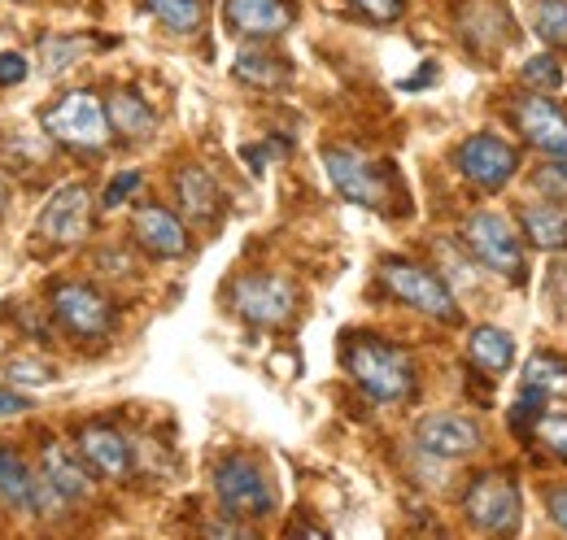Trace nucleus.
<instances>
[{
  "label": "nucleus",
  "mask_w": 567,
  "mask_h": 540,
  "mask_svg": "<svg viewBox=\"0 0 567 540\" xmlns=\"http://www.w3.org/2000/svg\"><path fill=\"white\" fill-rule=\"evenodd\" d=\"M380 279H384V288H389L402 305L420 310V314L436 319V323H458V301H454V292L445 288L441 274H432V270L420 267V262L389 258V262L380 267Z\"/></svg>",
  "instance_id": "4"
},
{
  "label": "nucleus",
  "mask_w": 567,
  "mask_h": 540,
  "mask_svg": "<svg viewBox=\"0 0 567 540\" xmlns=\"http://www.w3.org/2000/svg\"><path fill=\"white\" fill-rule=\"evenodd\" d=\"M519 227H524V236H528L537 249H550V253L567 249V214L555 209V205H528V209L519 214Z\"/></svg>",
  "instance_id": "23"
},
{
  "label": "nucleus",
  "mask_w": 567,
  "mask_h": 540,
  "mask_svg": "<svg viewBox=\"0 0 567 540\" xmlns=\"http://www.w3.org/2000/svg\"><path fill=\"white\" fill-rule=\"evenodd\" d=\"M132 231H136L144 253H153V258H184L188 253V227L166 205H141L132 218Z\"/></svg>",
  "instance_id": "14"
},
{
  "label": "nucleus",
  "mask_w": 567,
  "mask_h": 540,
  "mask_svg": "<svg viewBox=\"0 0 567 540\" xmlns=\"http://www.w3.org/2000/svg\"><path fill=\"white\" fill-rule=\"evenodd\" d=\"M546 510H550V519L567 532V488H546Z\"/></svg>",
  "instance_id": "35"
},
{
  "label": "nucleus",
  "mask_w": 567,
  "mask_h": 540,
  "mask_svg": "<svg viewBox=\"0 0 567 540\" xmlns=\"http://www.w3.org/2000/svg\"><path fill=\"white\" fill-rule=\"evenodd\" d=\"M44 132L71 148H101L110 139V118H105V101L96 92H66L49 114H44Z\"/></svg>",
  "instance_id": "7"
},
{
  "label": "nucleus",
  "mask_w": 567,
  "mask_h": 540,
  "mask_svg": "<svg viewBox=\"0 0 567 540\" xmlns=\"http://www.w3.org/2000/svg\"><path fill=\"white\" fill-rule=\"evenodd\" d=\"M231 305L254 328H284L297 310V288L280 274H245L231 288Z\"/></svg>",
  "instance_id": "8"
},
{
  "label": "nucleus",
  "mask_w": 567,
  "mask_h": 540,
  "mask_svg": "<svg viewBox=\"0 0 567 540\" xmlns=\"http://www.w3.org/2000/svg\"><path fill=\"white\" fill-rule=\"evenodd\" d=\"M27 397H22V393H4V388H0V414H22V409H27Z\"/></svg>",
  "instance_id": "37"
},
{
  "label": "nucleus",
  "mask_w": 567,
  "mask_h": 540,
  "mask_svg": "<svg viewBox=\"0 0 567 540\" xmlns=\"http://www.w3.org/2000/svg\"><path fill=\"white\" fill-rule=\"evenodd\" d=\"M53 314H58V323L79 340H101L114 332V305L96 292V288H87V283H62L58 292H53Z\"/></svg>",
  "instance_id": "9"
},
{
  "label": "nucleus",
  "mask_w": 567,
  "mask_h": 540,
  "mask_svg": "<svg viewBox=\"0 0 567 540\" xmlns=\"http://www.w3.org/2000/svg\"><path fill=\"white\" fill-rule=\"evenodd\" d=\"M354 4L367 18H375V22H393L402 13V0H354Z\"/></svg>",
  "instance_id": "33"
},
{
  "label": "nucleus",
  "mask_w": 567,
  "mask_h": 540,
  "mask_svg": "<svg viewBox=\"0 0 567 540\" xmlns=\"http://www.w3.org/2000/svg\"><path fill=\"white\" fill-rule=\"evenodd\" d=\"M214 492H218V506L231 519H267L276 510V484H271V475H267V467L258 458H245V454H231V458L218 463Z\"/></svg>",
  "instance_id": "2"
},
{
  "label": "nucleus",
  "mask_w": 567,
  "mask_h": 540,
  "mask_svg": "<svg viewBox=\"0 0 567 540\" xmlns=\"http://www.w3.org/2000/svg\"><path fill=\"white\" fill-rule=\"evenodd\" d=\"M231 74L240 83H254V87H284L292 79V70L284 66L280 58H271V53H240Z\"/></svg>",
  "instance_id": "24"
},
{
  "label": "nucleus",
  "mask_w": 567,
  "mask_h": 540,
  "mask_svg": "<svg viewBox=\"0 0 567 540\" xmlns=\"http://www.w3.org/2000/svg\"><path fill=\"white\" fill-rule=\"evenodd\" d=\"M524 83H528L533 92H555V87L564 83V66H559L555 58H533V62L524 66Z\"/></svg>",
  "instance_id": "29"
},
{
  "label": "nucleus",
  "mask_w": 567,
  "mask_h": 540,
  "mask_svg": "<svg viewBox=\"0 0 567 540\" xmlns=\"http://www.w3.org/2000/svg\"><path fill=\"white\" fill-rule=\"evenodd\" d=\"M415 440H420V449L432 454V458H467V454L481 449L485 436H481V423H476V418L445 409V414H427V418H420Z\"/></svg>",
  "instance_id": "13"
},
{
  "label": "nucleus",
  "mask_w": 567,
  "mask_h": 540,
  "mask_svg": "<svg viewBox=\"0 0 567 540\" xmlns=\"http://www.w3.org/2000/svg\"><path fill=\"white\" fill-rule=\"evenodd\" d=\"M346 371L371 402L398 405L415 393V362L398 344H384L375 336H354L346 344Z\"/></svg>",
  "instance_id": "1"
},
{
  "label": "nucleus",
  "mask_w": 567,
  "mask_h": 540,
  "mask_svg": "<svg viewBox=\"0 0 567 540\" xmlns=\"http://www.w3.org/2000/svg\"><path fill=\"white\" fill-rule=\"evenodd\" d=\"M4 375H9L13 384H49V380H53V366H44V362H35V357H9Z\"/></svg>",
  "instance_id": "30"
},
{
  "label": "nucleus",
  "mask_w": 567,
  "mask_h": 540,
  "mask_svg": "<svg viewBox=\"0 0 567 540\" xmlns=\"http://www.w3.org/2000/svg\"><path fill=\"white\" fill-rule=\"evenodd\" d=\"M533 184L546 201H567V157H550L546 166H537Z\"/></svg>",
  "instance_id": "28"
},
{
  "label": "nucleus",
  "mask_w": 567,
  "mask_h": 540,
  "mask_svg": "<svg viewBox=\"0 0 567 540\" xmlns=\"http://www.w3.org/2000/svg\"><path fill=\"white\" fill-rule=\"evenodd\" d=\"M35 488H40V475L27 467V458L13 449H0V506L18 515H35Z\"/></svg>",
  "instance_id": "19"
},
{
  "label": "nucleus",
  "mask_w": 567,
  "mask_h": 540,
  "mask_svg": "<svg viewBox=\"0 0 567 540\" xmlns=\"http://www.w3.org/2000/svg\"><path fill=\"white\" fill-rule=\"evenodd\" d=\"M323 166H328V179L332 188L354 205L367 209H384L389 205V175L380 162H371L367 153H358L350 144H328L323 148Z\"/></svg>",
  "instance_id": "5"
},
{
  "label": "nucleus",
  "mask_w": 567,
  "mask_h": 540,
  "mask_svg": "<svg viewBox=\"0 0 567 540\" xmlns=\"http://www.w3.org/2000/svg\"><path fill=\"white\" fill-rule=\"evenodd\" d=\"M454 162H458V170H463L467 184L494 193V188H502V184L515 175V162H519V157H515V148H511L502 135L481 132V135H467V139L458 144Z\"/></svg>",
  "instance_id": "10"
},
{
  "label": "nucleus",
  "mask_w": 567,
  "mask_h": 540,
  "mask_svg": "<svg viewBox=\"0 0 567 540\" xmlns=\"http://www.w3.org/2000/svg\"><path fill=\"white\" fill-rule=\"evenodd\" d=\"M202 532L206 537H249V528H240V523H206Z\"/></svg>",
  "instance_id": "36"
},
{
  "label": "nucleus",
  "mask_w": 567,
  "mask_h": 540,
  "mask_svg": "<svg viewBox=\"0 0 567 540\" xmlns=\"http://www.w3.org/2000/svg\"><path fill=\"white\" fill-rule=\"evenodd\" d=\"M79 454H83V463L92 471L105 475V479H123L132 471V445L114 427H83L79 432Z\"/></svg>",
  "instance_id": "17"
},
{
  "label": "nucleus",
  "mask_w": 567,
  "mask_h": 540,
  "mask_svg": "<svg viewBox=\"0 0 567 540\" xmlns=\"http://www.w3.org/2000/svg\"><path fill=\"white\" fill-rule=\"evenodd\" d=\"M27 58L22 53H0V87H13V83H22L27 79Z\"/></svg>",
  "instance_id": "32"
},
{
  "label": "nucleus",
  "mask_w": 567,
  "mask_h": 540,
  "mask_svg": "<svg viewBox=\"0 0 567 540\" xmlns=\"http://www.w3.org/2000/svg\"><path fill=\"white\" fill-rule=\"evenodd\" d=\"M92 467L83 463V454H74L66 449L62 440H44V449H40V475L66 497V501H87L92 497Z\"/></svg>",
  "instance_id": "15"
},
{
  "label": "nucleus",
  "mask_w": 567,
  "mask_h": 540,
  "mask_svg": "<svg viewBox=\"0 0 567 540\" xmlns=\"http://www.w3.org/2000/svg\"><path fill=\"white\" fill-rule=\"evenodd\" d=\"M175 197H179L184 214H188L193 222H214L218 209H223V197H218L214 179L202 166H184V170L175 175Z\"/></svg>",
  "instance_id": "20"
},
{
  "label": "nucleus",
  "mask_w": 567,
  "mask_h": 540,
  "mask_svg": "<svg viewBox=\"0 0 567 540\" xmlns=\"http://www.w3.org/2000/svg\"><path fill=\"white\" fill-rule=\"evenodd\" d=\"M92 227V193L87 184H66L58 188L49 205L40 209V236L49 245H79Z\"/></svg>",
  "instance_id": "12"
},
{
  "label": "nucleus",
  "mask_w": 567,
  "mask_h": 540,
  "mask_svg": "<svg viewBox=\"0 0 567 540\" xmlns=\"http://www.w3.org/2000/svg\"><path fill=\"white\" fill-rule=\"evenodd\" d=\"M105 118H110V132H118L123 139H148L157 132V114L148 110V101L136 87H118L105 101Z\"/></svg>",
  "instance_id": "18"
},
{
  "label": "nucleus",
  "mask_w": 567,
  "mask_h": 540,
  "mask_svg": "<svg viewBox=\"0 0 567 540\" xmlns=\"http://www.w3.org/2000/svg\"><path fill=\"white\" fill-rule=\"evenodd\" d=\"M467 357L485 375H506L511 362H515V340L506 336L502 328H476L472 340H467Z\"/></svg>",
  "instance_id": "22"
},
{
  "label": "nucleus",
  "mask_w": 567,
  "mask_h": 540,
  "mask_svg": "<svg viewBox=\"0 0 567 540\" xmlns=\"http://www.w3.org/2000/svg\"><path fill=\"white\" fill-rule=\"evenodd\" d=\"M4 205H9V188H4V179H0V214H4Z\"/></svg>",
  "instance_id": "39"
},
{
  "label": "nucleus",
  "mask_w": 567,
  "mask_h": 540,
  "mask_svg": "<svg viewBox=\"0 0 567 540\" xmlns=\"http://www.w3.org/2000/svg\"><path fill=\"white\" fill-rule=\"evenodd\" d=\"M288 537H328V528H315V523H292Z\"/></svg>",
  "instance_id": "38"
},
{
  "label": "nucleus",
  "mask_w": 567,
  "mask_h": 540,
  "mask_svg": "<svg viewBox=\"0 0 567 540\" xmlns=\"http://www.w3.org/2000/svg\"><path fill=\"white\" fill-rule=\"evenodd\" d=\"M515 127L546 157H567V110L555 96L528 92L515 101Z\"/></svg>",
  "instance_id": "11"
},
{
  "label": "nucleus",
  "mask_w": 567,
  "mask_h": 540,
  "mask_svg": "<svg viewBox=\"0 0 567 540\" xmlns=\"http://www.w3.org/2000/svg\"><path fill=\"white\" fill-rule=\"evenodd\" d=\"M463 245H467V253H472L481 267L502 274V279H515V283L528 279V262H524L519 231H515L502 214H494V209H476V214H467V222H463Z\"/></svg>",
  "instance_id": "3"
},
{
  "label": "nucleus",
  "mask_w": 567,
  "mask_h": 540,
  "mask_svg": "<svg viewBox=\"0 0 567 540\" xmlns=\"http://www.w3.org/2000/svg\"><path fill=\"white\" fill-rule=\"evenodd\" d=\"M524 397L528 402H559V397H567V362L559 353H533L528 357Z\"/></svg>",
  "instance_id": "21"
},
{
  "label": "nucleus",
  "mask_w": 567,
  "mask_h": 540,
  "mask_svg": "<svg viewBox=\"0 0 567 540\" xmlns=\"http://www.w3.org/2000/svg\"><path fill=\"white\" fill-rule=\"evenodd\" d=\"M223 9H227V27L249 40H276L292 22L288 0H223Z\"/></svg>",
  "instance_id": "16"
},
{
  "label": "nucleus",
  "mask_w": 567,
  "mask_h": 540,
  "mask_svg": "<svg viewBox=\"0 0 567 540\" xmlns=\"http://www.w3.org/2000/svg\"><path fill=\"white\" fill-rule=\"evenodd\" d=\"M79 49H83L79 40H58V35L44 40V70H49V74H62V70L79 58Z\"/></svg>",
  "instance_id": "31"
},
{
  "label": "nucleus",
  "mask_w": 567,
  "mask_h": 540,
  "mask_svg": "<svg viewBox=\"0 0 567 540\" xmlns=\"http://www.w3.org/2000/svg\"><path fill=\"white\" fill-rule=\"evenodd\" d=\"M519 484L511 471H485L463 497V510H467V523L481 528V532H515L519 528Z\"/></svg>",
  "instance_id": "6"
},
{
  "label": "nucleus",
  "mask_w": 567,
  "mask_h": 540,
  "mask_svg": "<svg viewBox=\"0 0 567 540\" xmlns=\"http://www.w3.org/2000/svg\"><path fill=\"white\" fill-rule=\"evenodd\" d=\"M528 436H533L537 449H546L550 458H564L567 463V414H537Z\"/></svg>",
  "instance_id": "27"
},
{
  "label": "nucleus",
  "mask_w": 567,
  "mask_h": 540,
  "mask_svg": "<svg viewBox=\"0 0 567 540\" xmlns=\"http://www.w3.org/2000/svg\"><path fill=\"white\" fill-rule=\"evenodd\" d=\"M136 188H141V175H136V170L118 175V179L105 188V205H123V201H127V193H136Z\"/></svg>",
  "instance_id": "34"
},
{
  "label": "nucleus",
  "mask_w": 567,
  "mask_h": 540,
  "mask_svg": "<svg viewBox=\"0 0 567 540\" xmlns=\"http://www.w3.org/2000/svg\"><path fill=\"white\" fill-rule=\"evenodd\" d=\"M144 4L162 27H171L179 35H188L206 22V0H144Z\"/></svg>",
  "instance_id": "25"
},
{
  "label": "nucleus",
  "mask_w": 567,
  "mask_h": 540,
  "mask_svg": "<svg viewBox=\"0 0 567 540\" xmlns=\"http://www.w3.org/2000/svg\"><path fill=\"white\" fill-rule=\"evenodd\" d=\"M533 27L550 49H567V0H533Z\"/></svg>",
  "instance_id": "26"
}]
</instances>
